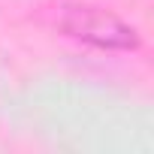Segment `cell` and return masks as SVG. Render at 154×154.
<instances>
[{
	"label": "cell",
	"instance_id": "cell-1",
	"mask_svg": "<svg viewBox=\"0 0 154 154\" xmlns=\"http://www.w3.org/2000/svg\"><path fill=\"white\" fill-rule=\"evenodd\" d=\"M57 30L75 42H85L100 51H136L142 45L133 24L106 6L94 3H66L57 12Z\"/></svg>",
	"mask_w": 154,
	"mask_h": 154
}]
</instances>
